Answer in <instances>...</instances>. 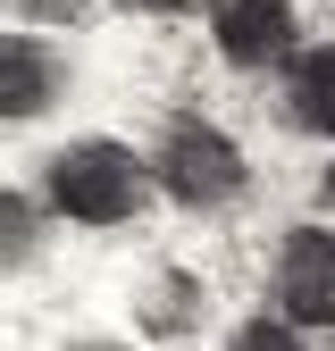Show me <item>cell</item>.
<instances>
[{"instance_id": "1", "label": "cell", "mask_w": 335, "mask_h": 351, "mask_svg": "<svg viewBox=\"0 0 335 351\" xmlns=\"http://www.w3.org/2000/svg\"><path fill=\"white\" fill-rule=\"evenodd\" d=\"M159 176L143 167V151H126L109 134H84L51 159V209L76 217V226H126V217H143Z\"/></svg>"}, {"instance_id": "2", "label": "cell", "mask_w": 335, "mask_h": 351, "mask_svg": "<svg viewBox=\"0 0 335 351\" xmlns=\"http://www.w3.org/2000/svg\"><path fill=\"white\" fill-rule=\"evenodd\" d=\"M151 176H159V193L185 201V209H227V201L251 184L243 151H235L209 117H168V125H159V159H151Z\"/></svg>"}, {"instance_id": "3", "label": "cell", "mask_w": 335, "mask_h": 351, "mask_svg": "<svg viewBox=\"0 0 335 351\" xmlns=\"http://www.w3.org/2000/svg\"><path fill=\"white\" fill-rule=\"evenodd\" d=\"M277 310L293 326H335V226H293L277 243Z\"/></svg>"}, {"instance_id": "4", "label": "cell", "mask_w": 335, "mask_h": 351, "mask_svg": "<svg viewBox=\"0 0 335 351\" xmlns=\"http://www.w3.org/2000/svg\"><path fill=\"white\" fill-rule=\"evenodd\" d=\"M209 42H218L227 67H293L302 59L293 0H218L209 9Z\"/></svg>"}, {"instance_id": "5", "label": "cell", "mask_w": 335, "mask_h": 351, "mask_svg": "<svg viewBox=\"0 0 335 351\" xmlns=\"http://www.w3.org/2000/svg\"><path fill=\"white\" fill-rule=\"evenodd\" d=\"M0 75H9V84H0V109H9V117H34V109H51V101H59V59L42 51L34 34H9Z\"/></svg>"}, {"instance_id": "6", "label": "cell", "mask_w": 335, "mask_h": 351, "mask_svg": "<svg viewBox=\"0 0 335 351\" xmlns=\"http://www.w3.org/2000/svg\"><path fill=\"white\" fill-rule=\"evenodd\" d=\"M285 109H293V125H310V134H335V42H310V51L285 67Z\"/></svg>"}, {"instance_id": "7", "label": "cell", "mask_w": 335, "mask_h": 351, "mask_svg": "<svg viewBox=\"0 0 335 351\" xmlns=\"http://www.w3.org/2000/svg\"><path fill=\"white\" fill-rule=\"evenodd\" d=\"M143 318H151L159 335H168V326H176V335H185V326L201 318V285H193V276H159V293L143 301Z\"/></svg>"}, {"instance_id": "8", "label": "cell", "mask_w": 335, "mask_h": 351, "mask_svg": "<svg viewBox=\"0 0 335 351\" xmlns=\"http://www.w3.org/2000/svg\"><path fill=\"white\" fill-rule=\"evenodd\" d=\"M227 351H310V335L293 326V318H243L227 335Z\"/></svg>"}, {"instance_id": "9", "label": "cell", "mask_w": 335, "mask_h": 351, "mask_svg": "<svg viewBox=\"0 0 335 351\" xmlns=\"http://www.w3.org/2000/svg\"><path fill=\"white\" fill-rule=\"evenodd\" d=\"M0 217H9V268H25V251H34V201L9 193V201H0Z\"/></svg>"}, {"instance_id": "10", "label": "cell", "mask_w": 335, "mask_h": 351, "mask_svg": "<svg viewBox=\"0 0 335 351\" xmlns=\"http://www.w3.org/2000/svg\"><path fill=\"white\" fill-rule=\"evenodd\" d=\"M9 9H17V17H59V25H76L93 0H9Z\"/></svg>"}, {"instance_id": "11", "label": "cell", "mask_w": 335, "mask_h": 351, "mask_svg": "<svg viewBox=\"0 0 335 351\" xmlns=\"http://www.w3.org/2000/svg\"><path fill=\"white\" fill-rule=\"evenodd\" d=\"M135 9H143V17H176L185 0H135Z\"/></svg>"}, {"instance_id": "12", "label": "cell", "mask_w": 335, "mask_h": 351, "mask_svg": "<svg viewBox=\"0 0 335 351\" xmlns=\"http://www.w3.org/2000/svg\"><path fill=\"white\" fill-rule=\"evenodd\" d=\"M76 351H126V343H76Z\"/></svg>"}, {"instance_id": "13", "label": "cell", "mask_w": 335, "mask_h": 351, "mask_svg": "<svg viewBox=\"0 0 335 351\" xmlns=\"http://www.w3.org/2000/svg\"><path fill=\"white\" fill-rule=\"evenodd\" d=\"M327 201H335V167H327Z\"/></svg>"}]
</instances>
